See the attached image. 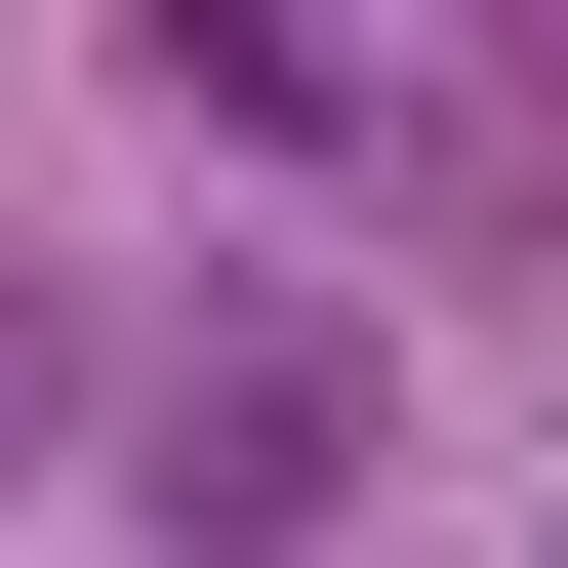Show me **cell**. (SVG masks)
<instances>
[{
	"instance_id": "1",
	"label": "cell",
	"mask_w": 568,
	"mask_h": 568,
	"mask_svg": "<svg viewBox=\"0 0 568 568\" xmlns=\"http://www.w3.org/2000/svg\"><path fill=\"white\" fill-rule=\"evenodd\" d=\"M122 528H163V568H284V528H325V487H366L406 447V366H366V325H325V284H284V244H203L163 284V325H122Z\"/></svg>"
},
{
	"instance_id": "3",
	"label": "cell",
	"mask_w": 568,
	"mask_h": 568,
	"mask_svg": "<svg viewBox=\"0 0 568 568\" xmlns=\"http://www.w3.org/2000/svg\"><path fill=\"white\" fill-rule=\"evenodd\" d=\"M41 447H82V284L0 244V487H41Z\"/></svg>"
},
{
	"instance_id": "4",
	"label": "cell",
	"mask_w": 568,
	"mask_h": 568,
	"mask_svg": "<svg viewBox=\"0 0 568 568\" xmlns=\"http://www.w3.org/2000/svg\"><path fill=\"white\" fill-rule=\"evenodd\" d=\"M487 122H568V0H487Z\"/></svg>"
},
{
	"instance_id": "2",
	"label": "cell",
	"mask_w": 568,
	"mask_h": 568,
	"mask_svg": "<svg viewBox=\"0 0 568 568\" xmlns=\"http://www.w3.org/2000/svg\"><path fill=\"white\" fill-rule=\"evenodd\" d=\"M122 41H163L203 122H284V163H325V122H366V41H325V0H122Z\"/></svg>"
}]
</instances>
